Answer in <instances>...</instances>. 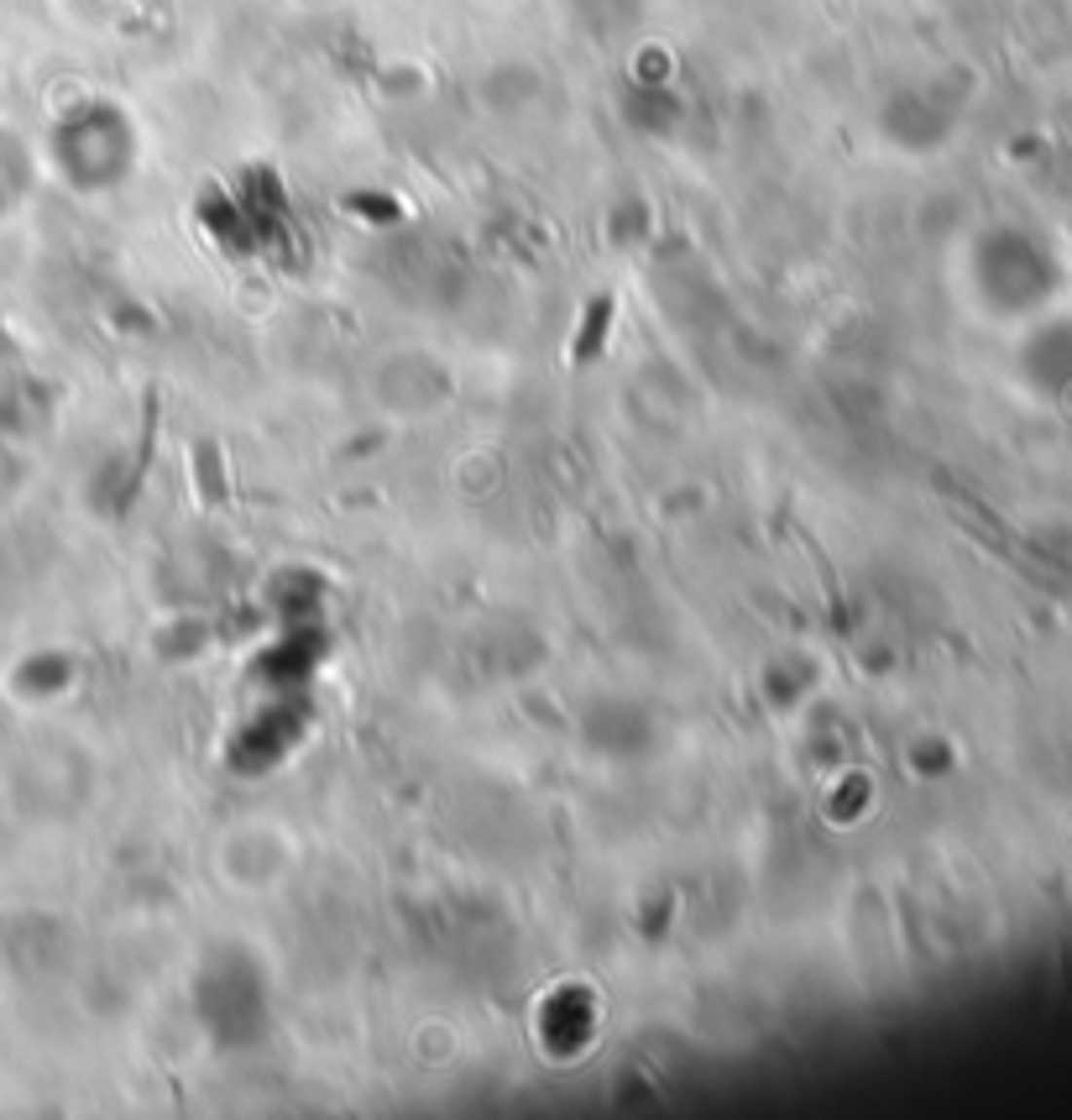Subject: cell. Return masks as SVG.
I'll use <instances>...</instances> for the list:
<instances>
[{"label":"cell","mask_w":1072,"mask_h":1120,"mask_svg":"<svg viewBox=\"0 0 1072 1120\" xmlns=\"http://www.w3.org/2000/svg\"><path fill=\"white\" fill-rule=\"evenodd\" d=\"M602 319H608V299H602V310L591 315V325H586V335H581V346H575V356H591V352H597V341H602Z\"/></svg>","instance_id":"6da1fadb"}]
</instances>
